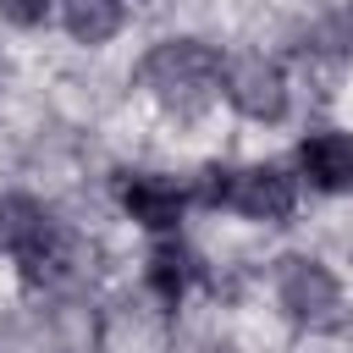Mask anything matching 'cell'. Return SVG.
<instances>
[{
	"label": "cell",
	"instance_id": "9",
	"mask_svg": "<svg viewBox=\"0 0 353 353\" xmlns=\"http://www.w3.org/2000/svg\"><path fill=\"white\" fill-rule=\"evenodd\" d=\"M61 17L77 44H105L121 28V0H61Z\"/></svg>",
	"mask_w": 353,
	"mask_h": 353
},
{
	"label": "cell",
	"instance_id": "4",
	"mask_svg": "<svg viewBox=\"0 0 353 353\" xmlns=\"http://www.w3.org/2000/svg\"><path fill=\"white\" fill-rule=\"evenodd\" d=\"M226 99H232L243 116H254V121H276V116L287 110V77H281V66L265 61V55H237V61L226 66Z\"/></svg>",
	"mask_w": 353,
	"mask_h": 353
},
{
	"label": "cell",
	"instance_id": "10",
	"mask_svg": "<svg viewBox=\"0 0 353 353\" xmlns=\"http://www.w3.org/2000/svg\"><path fill=\"white\" fill-rule=\"evenodd\" d=\"M149 287H154L165 303L182 298V287H188V259H182V248H154V254H149Z\"/></svg>",
	"mask_w": 353,
	"mask_h": 353
},
{
	"label": "cell",
	"instance_id": "11",
	"mask_svg": "<svg viewBox=\"0 0 353 353\" xmlns=\"http://www.w3.org/2000/svg\"><path fill=\"white\" fill-rule=\"evenodd\" d=\"M314 50L353 61V11H336V17H325V22L314 28Z\"/></svg>",
	"mask_w": 353,
	"mask_h": 353
},
{
	"label": "cell",
	"instance_id": "7",
	"mask_svg": "<svg viewBox=\"0 0 353 353\" xmlns=\"http://www.w3.org/2000/svg\"><path fill=\"white\" fill-rule=\"evenodd\" d=\"M121 204H127V215H132L138 226H149V232H171V226L182 221V193H176L171 182H160V176H132V182L121 188Z\"/></svg>",
	"mask_w": 353,
	"mask_h": 353
},
{
	"label": "cell",
	"instance_id": "12",
	"mask_svg": "<svg viewBox=\"0 0 353 353\" xmlns=\"http://www.w3.org/2000/svg\"><path fill=\"white\" fill-rule=\"evenodd\" d=\"M50 11V0H0V17H11L17 28H39Z\"/></svg>",
	"mask_w": 353,
	"mask_h": 353
},
{
	"label": "cell",
	"instance_id": "6",
	"mask_svg": "<svg viewBox=\"0 0 353 353\" xmlns=\"http://www.w3.org/2000/svg\"><path fill=\"white\" fill-rule=\"evenodd\" d=\"M298 160H303V171H309L314 188H325V193L353 188V138L347 132H314V138H303Z\"/></svg>",
	"mask_w": 353,
	"mask_h": 353
},
{
	"label": "cell",
	"instance_id": "5",
	"mask_svg": "<svg viewBox=\"0 0 353 353\" xmlns=\"http://www.w3.org/2000/svg\"><path fill=\"white\" fill-rule=\"evenodd\" d=\"M50 237H55V226H50V215H44L39 199H28V193H6L0 199V248L6 254L33 259Z\"/></svg>",
	"mask_w": 353,
	"mask_h": 353
},
{
	"label": "cell",
	"instance_id": "2",
	"mask_svg": "<svg viewBox=\"0 0 353 353\" xmlns=\"http://www.w3.org/2000/svg\"><path fill=\"white\" fill-rule=\"evenodd\" d=\"M204 199L210 204H232L237 215L248 221H281L292 215V176L276 171V165H248V171H210L204 182Z\"/></svg>",
	"mask_w": 353,
	"mask_h": 353
},
{
	"label": "cell",
	"instance_id": "3",
	"mask_svg": "<svg viewBox=\"0 0 353 353\" xmlns=\"http://www.w3.org/2000/svg\"><path fill=\"white\" fill-rule=\"evenodd\" d=\"M276 292H281V309L298 320V325H331L336 320V303H342V287L325 265L292 254L281 259V276H276Z\"/></svg>",
	"mask_w": 353,
	"mask_h": 353
},
{
	"label": "cell",
	"instance_id": "1",
	"mask_svg": "<svg viewBox=\"0 0 353 353\" xmlns=\"http://www.w3.org/2000/svg\"><path fill=\"white\" fill-rule=\"evenodd\" d=\"M138 77H143V88H149L165 110L193 116V110L210 105L215 83H221V61H215V50L199 44V39H165V44H154V50L143 55Z\"/></svg>",
	"mask_w": 353,
	"mask_h": 353
},
{
	"label": "cell",
	"instance_id": "8",
	"mask_svg": "<svg viewBox=\"0 0 353 353\" xmlns=\"http://www.w3.org/2000/svg\"><path fill=\"white\" fill-rule=\"evenodd\" d=\"M50 336H55L61 353H99V347H105V320H99L94 303L66 298V303H55V314H50Z\"/></svg>",
	"mask_w": 353,
	"mask_h": 353
}]
</instances>
